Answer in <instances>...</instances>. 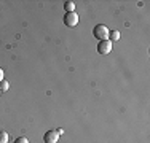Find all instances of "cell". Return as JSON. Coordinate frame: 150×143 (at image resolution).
I'll list each match as a JSON object with an SVG mask.
<instances>
[{"label": "cell", "instance_id": "cell-8", "mask_svg": "<svg viewBox=\"0 0 150 143\" xmlns=\"http://www.w3.org/2000/svg\"><path fill=\"white\" fill-rule=\"evenodd\" d=\"M8 88H10V84H8V81H6V80H3L2 83H0V92H6V91H8Z\"/></svg>", "mask_w": 150, "mask_h": 143}, {"label": "cell", "instance_id": "cell-7", "mask_svg": "<svg viewBox=\"0 0 150 143\" xmlns=\"http://www.w3.org/2000/svg\"><path fill=\"white\" fill-rule=\"evenodd\" d=\"M0 143H8V134L5 130H0Z\"/></svg>", "mask_w": 150, "mask_h": 143}, {"label": "cell", "instance_id": "cell-9", "mask_svg": "<svg viewBox=\"0 0 150 143\" xmlns=\"http://www.w3.org/2000/svg\"><path fill=\"white\" fill-rule=\"evenodd\" d=\"M15 143H29V140H27L26 137H18L15 140Z\"/></svg>", "mask_w": 150, "mask_h": 143}, {"label": "cell", "instance_id": "cell-6", "mask_svg": "<svg viewBox=\"0 0 150 143\" xmlns=\"http://www.w3.org/2000/svg\"><path fill=\"white\" fill-rule=\"evenodd\" d=\"M64 8H66L67 13H74V11H75V3H74V2H66Z\"/></svg>", "mask_w": 150, "mask_h": 143}, {"label": "cell", "instance_id": "cell-3", "mask_svg": "<svg viewBox=\"0 0 150 143\" xmlns=\"http://www.w3.org/2000/svg\"><path fill=\"white\" fill-rule=\"evenodd\" d=\"M112 51V41L110 40H104L98 43V53L99 54H109Z\"/></svg>", "mask_w": 150, "mask_h": 143}, {"label": "cell", "instance_id": "cell-4", "mask_svg": "<svg viewBox=\"0 0 150 143\" xmlns=\"http://www.w3.org/2000/svg\"><path fill=\"white\" fill-rule=\"evenodd\" d=\"M43 140H45V143H58V140H59L58 130H48V132L45 134Z\"/></svg>", "mask_w": 150, "mask_h": 143}, {"label": "cell", "instance_id": "cell-2", "mask_svg": "<svg viewBox=\"0 0 150 143\" xmlns=\"http://www.w3.org/2000/svg\"><path fill=\"white\" fill-rule=\"evenodd\" d=\"M64 24H66L67 27H75L78 24V14L77 13H66V16H64Z\"/></svg>", "mask_w": 150, "mask_h": 143}, {"label": "cell", "instance_id": "cell-10", "mask_svg": "<svg viewBox=\"0 0 150 143\" xmlns=\"http://www.w3.org/2000/svg\"><path fill=\"white\" fill-rule=\"evenodd\" d=\"M2 81H3V70L0 69V83H2Z\"/></svg>", "mask_w": 150, "mask_h": 143}, {"label": "cell", "instance_id": "cell-1", "mask_svg": "<svg viewBox=\"0 0 150 143\" xmlns=\"http://www.w3.org/2000/svg\"><path fill=\"white\" fill-rule=\"evenodd\" d=\"M109 34H110V30L104 26V24H98V26L93 29V35H94L99 41L109 40Z\"/></svg>", "mask_w": 150, "mask_h": 143}, {"label": "cell", "instance_id": "cell-5", "mask_svg": "<svg viewBox=\"0 0 150 143\" xmlns=\"http://www.w3.org/2000/svg\"><path fill=\"white\" fill-rule=\"evenodd\" d=\"M109 38H110V41H118L120 40V32L118 30H112L109 34Z\"/></svg>", "mask_w": 150, "mask_h": 143}]
</instances>
